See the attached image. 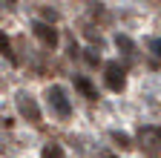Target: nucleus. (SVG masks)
Returning a JSON list of instances; mask_svg holds the SVG:
<instances>
[{"label": "nucleus", "mask_w": 161, "mask_h": 158, "mask_svg": "<svg viewBox=\"0 0 161 158\" xmlns=\"http://www.w3.org/2000/svg\"><path fill=\"white\" fill-rule=\"evenodd\" d=\"M46 101H49V106L55 109V115H60V118H69V115H72L69 98H66V92L60 89V86H49V89H46Z\"/></svg>", "instance_id": "1"}, {"label": "nucleus", "mask_w": 161, "mask_h": 158, "mask_svg": "<svg viewBox=\"0 0 161 158\" xmlns=\"http://www.w3.org/2000/svg\"><path fill=\"white\" fill-rule=\"evenodd\" d=\"M14 101H17V109H20V115H23V118H29V121H37V118H40V109H37L35 98H32L29 92H20Z\"/></svg>", "instance_id": "2"}, {"label": "nucleus", "mask_w": 161, "mask_h": 158, "mask_svg": "<svg viewBox=\"0 0 161 158\" xmlns=\"http://www.w3.org/2000/svg\"><path fill=\"white\" fill-rule=\"evenodd\" d=\"M138 141L144 147H150V150H161V127H141Z\"/></svg>", "instance_id": "3"}, {"label": "nucleus", "mask_w": 161, "mask_h": 158, "mask_svg": "<svg viewBox=\"0 0 161 158\" xmlns=\"http://www.w3.org/2000/svg\"><path fill=\"white\" fill-rule=\"evenodd\" d=\"M107 86L112 92H121L124 89V69L118 63H107Z\"/></svg>", "instance_id": "4"}, {"label": "nucleus", "mask_w": 161, "mask_h": 158, "mask_svg": "<svg viewBox=\"0 0 161 158\" xmlns=\"http://www.w3.org/2000/svg\"><path fill=\"white\" fill-rule=\"evenodd\" d=\"M35 35H37L46 46H55V43H58V32H55L49 23H40V20H37V23H35Z\"/></svg>", "instance_id": "5"}, {"label": "nucleus", "mask_w": 161, "mask_h": 158, "mask_svg": "<svg viewBox=\"0 0 161 158\" xmlns=\"http://www.w3.org/2000/svg\"><path fill=\"white\" fill-rule=\"evenodd\" d=\"M40 158H64V150H60L58 144H49V147H43Z\"/></svg>", "instance_id": "6"}, {"label": "nucleus", "mask_w": 161, "mask_h": 158, "mask_svg": "<svg viewBox=\"0 0 161 158\" xmlns=\"http://www.w3.org/2000/svg\"><path fill=\"white\" fill-rule=\"evenodd\" d=\"M75 86H78L80 92H84L86 98H98V92H95V89L89 86V81H84V78H78V81H75Z\"/></svg>", "instance_id": "7"}, {"label": "nucleus", "mask_w": 161, "mask_h": 158, "mask_svg": "<svg viewBox=\"0 0 161 158\" xmlns=\"http://www.w3.org/2000/svg\"><path fill=\"white\" fill-rule=\"evenodd\" d=\"M109 135H112V141H118L121 147H130V135H124V132H118V129H112Z\"/></svg>", "instance_id": "8"}, {"label": "nucleus", "mask_w": 161, "mask_h": 158, "mask_svg": "<svg viewBox=\"0 0 161 158\" xmlns=\"http://www.w3.org/2000/svg\"><path fill=\"white\" fill-rule=\"evenodd\" d=\"M0 46H3V55L9 57V61H12V63H14V55H12V43H9V37H6V35H3V37H0Z\"/></svg>", "instance_id": "9"}, {"label": "nucleus", "mask_w": 161, "mask_h": 158, "mask_svg": "<svg viewBox=\"0 0 161 158\" xmlns=\"http://www.w3.org/2000/svg\"><path fill=\"white\" fill-rule=\"evenodd\" d=\"M115 43H118V49L132 52V41H130V37H124V35H118V37H115Z\"/></svg>", "instance_id": "10"}, {"label": "nucleus", "mask_w": 161, "mask_h": 158, "mask_svg": "<svg viewBox=\"0 0 161 158\" xmlns=\"http://www.w3.org/2000/svg\"><path fill=\"white\" fill-rule=\"evenodd\" d=\"M150 52L161 57V37H153V41H150Z\"/></svg>", "instance_id": "11"}]
</instances>
